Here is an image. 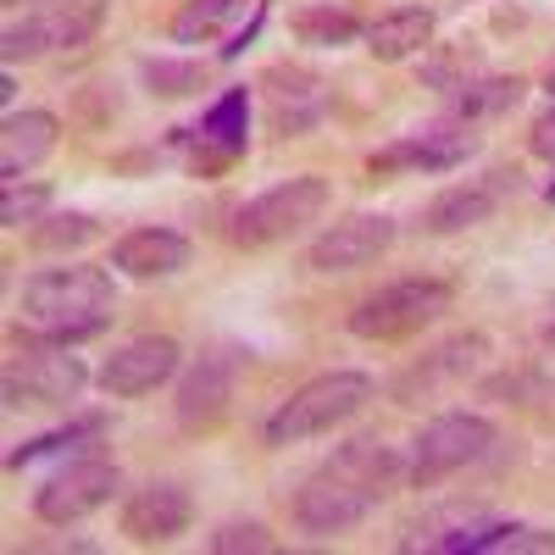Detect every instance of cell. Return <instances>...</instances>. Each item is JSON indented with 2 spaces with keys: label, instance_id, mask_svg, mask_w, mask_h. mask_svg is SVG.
<instances>
[{
  "label": "cell",
  "instance_id": "38",
  "mask_svg": "<svg viewBox=\"0 0 555 555\" xmlns=\"http://www.w3.org/2000/svg\"><path fill=\"white\" fill-rule=\"evenodd\" d=\"M7 7H17V0H7Z\"/></svg>",
  "mask_w": 555,
  "mask_h": 555
},
{
  "label": "cell",
  "instance_id": "16",
  "mask_svg": "<svg viewBox=\"0 0 555 555\" xmlns=\"http://www.w3.org/2000/svg\"><path fill=\"white\" fill-rule=\"evenodd\" d=\"M483 356H489V339L483 334H455V339L434 345L428 356H416L405 366V373L395 378V400L400 405H423V400H434L450 384H467L478 366H483Z\"/></svg>",
  "mask_w": 555,
  "mask_h": 555
},
{
  "label": "cell",
  "instance_id": "15",
  "mask_svg": "<svg viewBox=\"0 0 555 555\" xmlns=\"http://www.w3.org/2000/svg\"><path fill=\"white\" fill-rule=\"evenodd\" d=\"M234 378H240V356H234V350H206V356H195V366L183 373L178 400H172L178 428H183V434L217 428L222 411H228V400H234Z\"/></svg>",
  "mask_w": 555,
  "mask_h": 555
},
{
  "label": "cell",
  "instance_id": "21",
  "mask_svg": "<svg viewBox=\"0 0 555 555\" xmlns=\"http://www.w3.org/2000/svg\"><path fill=\"white\" fill-rule=\"evenodd\" d=\"M328 467L339 478H350L356 489H366L373 500H389L405 483V455L395 444H384V439H350V444H339L328 455Z\"/></svg>",
  "mask_w": 555,
  "mask_h": 555
},
{
  "label": "cell",
  "instance_id": "18",
  "mask_svg": "<svg viewBox=\"0 0 555 555\" xmlns=\"http://www.w3.org/2000/svg\"><path fill=\"white\" fill-rule=\"evenodd\" d=\"M190 517H195V505H190V494H183V483H172V478L145 483V489H133L122 500V533L133 544H167V539H178L183 528H190Z\"/></svg>",
  "mask_w": 555,
  "mask_h": 555
},
{
  "label": "cell",
  "instance_id": "19",
  "mask_svg": "<svg viewBox=\"0 0 555 555\" xmlns=\"http://www.w3.org/2000/svg\"><path fill=\"white\" fill-rule=\"evenodd\" d=\"M190 240L178 234V228H133L112 245V267L122 278H139V284H151V278H172L190 267Z\"/></svg>",
  "mask_w": 555,
  "mask_h": 555
},
{
  "label": "cell",
  "instance_id": "37",
  "mask_svg": "<svg viewBox=\"0 0 555 555\" xmlns=\"http://www.w3.org/2000/svg\"><path fill=\"white\" fill-rule=\"evenodd\" d=\"M550 95H555V73H550Z\"/></svg>",
  "mask_w": 555,
  "mask_h": 555
},
{
  "label": "cell",
  "instance_id": "31",
  "mask_svg": "<svg viewBox=\"0 0 555 555\" xmlns=\"http://www.w3.org/2000/svg\"><path fill=\"white\" fill-rule=\"evenodd\" d=\"M206 544H211V555H245V550H250V555H267V550H278V539H272L261 522H228V528H217Z\"/></svg>",
  "mask_w": 555,
  "mask_h": 555
},
{
  "label": "cell",
  "instance_id": "28",
  "mask_svg": "<svg viewBox=\"0 0 555 555\" xmlns=\"http://www.w3.org/2000/svg\"><path fill=\"white\" fill-rule=\"evenodd\" d=\"M428 56V51H423ZM467 78H478V56H473V44H444V51H434L423 62V83L439 89V95H450V89H461Z\"/></svg>",
  "mask_w": 555,
  "mask_h": 555
},
{
  "label": "cell",
  "instance_id": "1",
  "mask_svg": "<svg viewBox=\"0 0 555 555\" xmlns=\"http://www.w3.org/2000/svg\"><path fill=\"white\" fill-rule=\"evenodd\" d=\"M117 284L106 267H44L17 295V328L28 339L51 345H83L112 328Z\"/></svg>",
  "mask_w": 555,
  "mask_h": 555
},
{
  "label": "cell",
  "instance_id": "30",
  "mask_svg": "<svg viewBox=\"0 0 555 555\" xmlns=\"http://www.w3.org/2000/svg\"><path fill=\"white\" fill-rule=\"evenodd\" d=\"M145 83H151V95L162 101H178V95H195V89L206 83V62H145Z\"/></svg>",
  "mask_w": 555,
  "mask_h": 555
},
{
  "label": "cell",
  "instance_id": "8",
  "mask_svg": "<svg viewBox=\"0 0 555 555\" xmlns=\"http://www.w3.org/2000/svg\"><path fill=\"white\" fill-rule=\"evenodd\" d=\"M245 145H250V89L245 83L222 89V95L201 112L195 128H178L172 133L178 162L190 167V172H201V178L228 172V167L245 156Z\"/></svg>",
  "mask_w": 555,
  "mask_h": 555
},
{
  "label": "cell",
  "instance_id": "4",
  "mask_svg": "<svg viewBox=\"0 0 555 555\" xmlns=\"http://www.w3.org/2000/svg\"><path fill=\"white\" fill-rule=\"evenodd\" d=\"M450 306H455V289L444 284V278H395V284H384L378 295H366L345 322L366 345H395V339H411V334L434 328Z\"/></svg>",
  "mask_w": 555,
  "mask_h": 555
},
{
  "label": "cell",
  "instance_id": "12",
  "mask_svg": "<svg viewBox=\"0 0 555 555\" xmlns=\"http://www.w3.org/2000/svg\"><path fill=\"white\" fill-rule=\"evenodd\" d=\"M517 190H522V172H517V167H494V172H483V178L450 183V190H439V195L428 201L423 228H428V234H439V240H444V234H467V228L489 222Z\"/></svg>",
  "mask_w": 555,
  "mask_h": 555
},
{
  "label": "cell",
  "instance_id": "2",
  "mask_svg": "<svg viewBox=\"0 0 555 555\" xmlns=\"http://www.w3.org/2000/svg\"><path fill=\"white\" fill-rule=\"evenodd\" d=\"M366 400H373V378H366V373H322V378H306L261 423V439L272 450H284V444H300V439H317V434H334L339 423H350Z\"/></svg>",
  "mask_w": 555,
  "mask_h": 555
},
{
  "label": "cell",
  "instance_id": "36",
  "mask_svg": "<svg viewBox=\"0 0 555 555\" xmlns=\"http://www.w3.org/2000/svg\"><path fill=\"white\" fill-rule=\"evenodd\" d=\"M544 339H550V345H555V317H550V328H544Z\"/></svg>",
  "mask_w": 555,
  "mask_h": 555
},
{
  "label": "cell",
  "instance_id": "10",
  "mask_svg": "<svg viewBox=\"0 0 555 555\" xmlns=\"http://www.w3.org/2000/svg\"><path fill=\"white\" fill-rule=\"evenodd\" d=\"M117 483H122V473L112 467V461L78 455V461H67L56 478H44V489L34 494V517L51 522V528H73L83 517H95L101 505H112Z\"/></svg>",
  "mask_w": 555,
  "mask_h": 555
},
{
  "label": "cell",
  "instance_id": "22",
  "mask_svg": "<svg viewBox=\"0 0 555 555\" xmlns=\"http://www.w3.org/2000/svg\"><path fill=\"white\" fill-rule=\"evenodd\" d=\"M434 28H439V17L428 7H395L378 23H366V56L389 62V67L395 62H411V56L434 51Z\"/></svg>",
  "mask_w": 555,
  "mask_h": 555
},
{
  "label": "cell",
  "instance_id": "34",
  "mask_svg": "<svg viewBox=\"0 0 555 555\" xmlns=\"http://www.w3.org/2000/svg\"><path fill=\"white\" fill-rule=\"evenodd\" d=\"M256 28H261V7H256V12H250V23H245V28H240V34H228V44H222V62H234V56H240V51H245V44H250V39H256Z\"/></svg>",
  "mask_w": 555,
  "mask_h": 555
},
{
  "label": "cell",
  "instance_id": "24",
  "mask_svg": "<svg viewBox=\"0 0 555 555\" xmlns=\"http://www.w3.org/2000/svg\"><path fill=\"white\" fill-rule=\"evenodd\" d=\"M250 7H261V0H190V7L172 17V44H211V39H222L228 28H234Z\"/></svg>",
  "mask_w": 555,
  "mask_h": 555
},
{
  "label": "cell",
  "instance_id": "13",
  "mask_svg": "<svg viewBox=\"0 0 555 555\" xmlns=\"http://www.w3.org/2000/svg\"><path fill=\"white\" fill-rule=\"evenodd\" d=\"M389 245H395V217H384V211H356V217L328 222V228L311 240L306 267H311V272H356V267H373Z\"/></svg>",
  "mask_w": 555,
  "mask_h": 555
},
{
  "label": "cell",
  "instance_id": "6",
  "mask_svg": "<svg viewBox=\"0 0 555 555\" xmlns=\"http://www.w3.org/2000/svg\"><path fill=\"white\" fill-rule=\"evenodd\" d=\"M83 384H89V373L73 356V345L28 339V334H23V350L7 361V373H0V389H7L12 411H67L83 395Z\"/></svg>",
  "mask_w": 555,
  "mask_h": 555
},
{
  "label": "cell",
  "instance_id": "25",
  "mask_svg": "<svg viewBox=\"0 0 555 555\" xmlns=\"http://www.w3.org/2000/svg\"><path fill=\"white\" fill-rule=\"evenodd\" d=\"M289 28H295L300 44H317V51H339V44H350L361 34V23L345 7H306V12L289 17Z\"/></svg>",
  "mask_w": 555,
  "mask_h": 555
},
{
  "label": "cell",
  "instance_id": "17",
  "mask_svg": "<svg viewBox=\"0 0 555 555\" xmlns=\"http://www.w3.org/2000/svg\"><path fill=\"white\" fill-rule=\"evenodd\" d=\"M261 89H267V112H272V133L278 139H300L322 122L328 112V83H322L311 67H289L278 62L261 73Z\"/></svg>",
  "mask_w": 555,
  "mask_h": 555
},
{
  "label": "cell",
  "instance_id": "23",
  "mask_svg": "<svg viewBox=\"0 0 555 555\" xmlns=\"http://www.w3.org/2000/svg\"><path fill=\"white\" fill-rule=\"evenodd\" d=\"M522 78L512 73H478V78H467L461 89H450L444 95V117H455V122H467V128H478V122H494V117H505L517 101H522Z\"/></svg>",
  "mask_w": 555,
  "mask_h": 555
},
{
  "label": "cell",
  "instance_id": "14",
  "mask_svg": "<svg viewBox=\"0 0 555 555\" xmlns=\"http://www.w3.org/2000/svg\"><path fill=\"white\" fill-rule=\"evenodd\" d=\"M178 361H183L178 339H167V334H139V339H128V345H117V350L106 356V366L95 373V384H101L112 400H139V395L162 389V384L178 373Z\"/></svg>",
  "mask_w": 555,
  "mask_h": 555
},
{
  "label": "cell",
  "instance_id": "11",
  "mask_svg": "<svg viewBox=\"0 0 555 555\" xmlns=\"http://www.w3.org/2000/svg\"><path fill=\"white\" fill-rule=\"evenodd\" d=\"M373 494L366 489H356L350 478H339L328 461L295 489V505H289V517H295V528L300 533H317V539H334V533H350V528H361L366 517H373Z\"/></svg>",
  "mask_w": 555,
  "mask_h": 555
},
{
  "label": "cell",
  "instance_id": "5",
  "mask_svg": "<svg viewBox=\"0 0 555 555\" xmlns=\"http://www.w3.org/2000/svg\"><path fill=\"white\" fill-rule=\"evenodd\" d=\"M500 444V428L478 411H439L423 423V434L411 439V455H405V483L411 489H434L444 483L450 473L473 467L489 450Z\"/></svg>",
  "mask_w": 555,
  "mask_h": 555
},
{
  "label": "cell",
  "instance_id": "29",
  "mask_svg": "<svg viewBox=\"0 0 555 555\" xmlns=\"http://www.w3.org/2000/svg\"><path fill=\"white\" fill-rule=\"evenodd\" d=\"M51 183H23V178H12L7 190H0V222L7 228H23V222H39L44 211H51Z\"/></svg>",
  "mask_w": 555,
  "mask_h": 555
},
{
  "label": "cell",
  "instance_id": "3",
  "mask_svg": "<svg viewBox=\"0 0 555 555\" xmlns=\"http://www.w3.org/2000/svg\"><path fill=\"white\" fill-rule=\"evenodd\" d=\"M322 211H328V178H317V172L284 178V183H272L267 195H256V201H245L234 211V222H228V245H240V250L284 245V240L300 234V228H311Z\"/></svg>",
  "mask_w": 555,
  "mask_h": 555
},
{
  "label": "cell",
  "instance_id": "27",
  "mask_svg": "<svg viewBox=\"0 0 555 555\" xmlns=\"http://www.w3.org/2000/svg\"><path fill=\"white\" fill-rule=\"evenodd\" d=\"M95 240H101V222L89 217V211L39 217V222H34V234H28L34 250H83V245H95Z\"/></svg>",
  "mask_w": 555,
  "mask_h": 555
},
{
  "label": "cell",
  "instance_id": "20",
  "mask_svg": "<svg viewBox=\"0 0 555 555\" xmlns=\"http://www.w3.org/2000/svg\"><path fill=\"white\" fill-rule=\"evenodd\" d=\"M56 139H62V122L56 112H7V122H0V178H23L34 172L44 156L56 151Z\"/></svg>",
  "mask_w": 555,
  "mask_h": 555
},
{
  "label": "cell",
  "instance_id": "33",
  "mask_svg": "<svg viewBox=\"0 0 555 555\" xmlns=\"http://www.w3.org/2000/svg\"><path fill=\"white\" fill-rule=\"evenodd\" d=\"M528 151L539 156V162H555V95H550V106L533 117V128H528Z\"/></svg>",
  "mask_w": 555,
  "mask_h": 555
},
{
  "label": "cell",
  "instance_id": "26",
  "mask_svg": "<svg viewBox=\"0 0 555 555\" xmlns=\"http://www.w3.org/2000/svg\"><path fill=\"white\" fill-rule=\"evenodd\" d=\"M101 423H106L101 411H83L78 423H67V428H51V434H39V439L17 444V450L7 455V467H12V473H23V467H34V461H44V455H62V450H73L78 439H95V434H101Z\"/></svg>",
  "mask_w": 555,
  "mask_h": 555
},
{
  "label": "cell",
  "instance_id": "9",
  "mask_svg": "<svg viewBox=\"0 0 555 555\" xmlns=\"http://www.w3.org/2000/svg\"><path fill=\"white\" fill-rule=\"evenodd\" d=\"M478 151V128L455 122V117H434L428 128H416L395 145L366 156V178H395V172H455Z\"/></svg>",
  "mask_w": 555,
  "mask_h": 555
},
{
  "label": "cell",
  "instance_id": "32",
  "mask_svg": "<svg viewBox=\"0 0 555 555\" xmlns=\"http://www.w3.org/2000/svg\"><path fill=\"white\" fill-rule=\"evenodd\" d=\"M489 400H550V378L544 373H500L478 384Z\"/></svg>",
  "mask_w": 555,
  "mask_h": 555
},
{
  "label": "cell",
  "instance_id": "7",
  "mask_svg": "<svg viewBox=\"0 0 555 555\" xmlns=\"http://www.w3.org/2000/svg\"><path fill=\"white\" fill-rule=\"evenodd\" d=\"M101 28H106V0H39L23 23H7L0 56H7V67H17L44 51H83Z\"/></svg>",
  "mask_w": 555,
  "mask_h": 555
},
{
  "label": "cell",
  "instance_id": "35",
  "mask_svg": "<svg viewBox=\"0 0 555 555\" xmlns=\"http://www.w3.org/2000/svg\"><path fill=\"white\" fill-rule=\"evenodd\" d=\"M544 201H550V206H555V178H550V190H544Z\"/></svg>",
  "mask_w": 555,
  "mask_h": 555
}]
</instances>
